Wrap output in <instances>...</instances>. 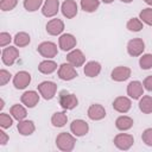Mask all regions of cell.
Masks as SVG:
<instances>
[{
  "mask_svg": "<svg viewBox=\"0 0 152 152\" xmlns=\"http://www.w3.org/2000/svg\"><path fill=\"white\" fill-rule=\"evenodd\" d=\"M4 106H5V102H4V100L1 99V100H0V109H2V108H4Z\"/></svg>",
  "mask_w": 152,
  "mask_h": 152,
  "instance_id": "60d3db41",
  "label": "cell"
},
{
  "mask_svg": "<svg viewBox=\"0 0 152 152\" xmlns=\"http://www.w3.org/2000/svg\"><path fill=\"white\" fill-rule=\"evenodd\" d=\"M134 144V138L131 134L127 133H119L114 137V145L121 150V151H127L129 150Z\"/></svg>",
  "mask_w": 152,
  "mask_h": 152,
  "instance_id": "277c9868",
  "label": "cell"
},
{
  "mask_svg": "<svg viewBox=\"0 0 152 152\" xmlns=\"http://www.w3.org/2000/svg\"><path fill=\"white\" fill-rule=\"evenodd\" d=\"M127 95L133 99L138 100L144 95V86L140 81H132L127 86Z\"/></svg>",
  "mask_w": 152,
  "mask_h": 152,
  "instance_id": "4fadbf2b",
  "label": "cell"
},
{
  "mask_svg": "<svg viewBox=\"0 0 152 152\" xmlns=\"http://www.w3.org/2000/svg\"><path fill=\"white\" fill-rule=\"evenodd\" d=\"M120 1H122V2H125V4H129V2H132L133 0H120Z\"/></svg>",
  "mask_w": 152,
  "mask_h": 152,
  "instance_id": "ee69618b",
  "label": "cell"
},
{
  "mask_svg": "<svg viewBox=\"0 0 152 152\" xmlns=\"http://www.w3.org/2000/svg\"><path fill=\"white\" fill-rule=\"evenodd\" d=\"M12 118L6 113H1L0 114V126H1V128H4V129L10 128L12 126V124H13V119Z\"/></svg>",
  "mask_w": 152,
  "mask_h": 152,
  "instance_id": "836d02e7",
  "label": "cell"
},
{
  "mask_svg": "<svg viewBox=\"0 0 152 152\" xmlns=\"http://www.w3.org/2000/svg\"><path fill=\"white\" fill-rule=\"evenodd\" d=\"M38 91L45 100H51L55 97L57 91V84L52 81H44L38 84Z\"/></svg>",
  "mask_w": 152,
  "mask_h": 152,
  "instance_id": "3957f363",
  "label": "cell"
},
{
  "mask_svg": "<svg viewBox=\"0 0 152 152\" xmlns=\"http://www.w3.org/2000/svg\"><path fill=\"white\" fill-rule=\"evenodd\" d=\"M88 118L90 120H94V121H99V120H102L104 116H106V109L102 104H99V103H94L91 104L89 108H88Z\"/></svg>",
  "mask_w": 152,
  "mask_h": 152,
  "instance_id": "ac0fdd59",
  "label": "cell"
},
{
  "mask_svg": "<svg viewBox=\"0 0 152 152\" xmlns=\"http://www.w3.org/2000/svg\"><path fill=\"white\" fill-rule=\"evenodd\" d=\"M19 57V50L15 48V46H8V48H5L2 50V53H1V59H2V63L5 65H13L14 62L18 59Z\"/></svg>",
  "mask_w": 152,
  "mask_h": 152,
  "instance_id": "52a82bcc",
  "label": "cell"
},
{
  "mask_svg": "<svg viewBox=\"0 0 152 152\" xmlns=\"http://www.w3.org/2000/svg\"><path fill=\"white\" fill-rule=\"evenodd\" d=\"M139 65L144 70H148L152 68V53H145L139 59Z\"/></svg>",
  "mask_w": 152,
  "mask_h": 152,
  "instance_id": "4dcf8cb0",
  "label": "cell"
},
{
  "mask_svg": "<svg viewBox=\"0 0 152 152\" xmlns=\"http://www.w3.org/2000/svg\"><path fill=\"white\" fill-rule=\"evenodd\" d=\"M83 72L88 77H96L101 72V64L96 61H90V62L86 63V65L83 68Z\"/></svg>",
  "mask_w": 152,
  "mask_h": 152,
  "instance_id": "44dd1931",
  "label": "cell"
},
{
  "mask_svg": "<svg viewBox=\"0 0 152 152\" xmlns=\"http://www.w3.org/2000/svg\"><path fill=\"white\" fill-rule=\"evenodd\" d=\"M58 101H59V104L63 109L65 110H71L74 109L75 107H77L78 104V99L75 94H71V93H68L66 90H62L58 95Z\"/></svg>",
  "mask_w": 152,
  "mask_h": 152,
  "instance_id": "7a4b0ae2",
  "label": "cell"
},
{
  "mask_svg": "<svg viewBox=\"0 0 152 152\" xmlns=\"http://www.w3.org/2000/svg\"><path fill=\"white\" fill-rule=\"evenodd\" d=\"M141 139L145 142V145L152 147V128H146L141 134Z\"/></svg>",
  "mask_w": 152,
  "mask_h": 152,
  "instance_id": "d590c367",
  "label": "cell"
},
{
  "mask_svg": "<svg viewBox=\"0 0 152 152\" xmlns=\"http://www.w3.org/2000/svg\"><path fill=\"white\" fill-rule=\"evenodd\" d=\"M133 119L127 115H121L115 120V127L119 131H127L133 126Z\"/></svg>",
  "mask_w": 152,
  "mask_h": 152,
  "instance_id": "603a6c76",
  "label": "cell"
},
{
  "mask_svg": "<svg viewBox=\"0 0 152 152\" xmlns=\"http://www.w3.org/2000/svg\"><path fill=\"white\" fill-rule=\"evenodd\" d=\"M17 128L21 135H31L34 132L36 126H34V122L32 120H25L24 119V120L19 121Z\"/></svg>",
  "mask_w": 152,
  "mask_h": 152,
  "instance_id": "7402d4cb",
  "label": "cell"
},
{
  "mask_svg": "<svg viewBox=\"0 0 152 152\" xmlns=\"http://www.w3.org/2000/svg\"><path fill=\"white\" fill-rule=\"evenodd\" d=\"M66 61L70 63L72 66H82L86 62V56L80 49H72L68 55H66Z\"/></svg>",
  "mask_w": 152,
  "mask_h": 152,
  "instance_id": "30bf717a",
  "label": "cell"
},
{
  "mask_svg": "<svg viewBox=\"0 0 152 152\" xmlns=\"http://www.w3.org/2000/svg\"><path fill=\"white\" fill-rule=\"evenodd\" d=\"M70 131L76 137H83L89 131V125L81 119H76L70 124Z\"/></svg>",
  "mask_w": 152,
  "mask_h": 152,
  "instance_id": "7c38bea8",
  "label": "cell"
},
{
  "mask_svg": "<svg viewBox=\"0 0 152 152\" xmlns=\"http://www.w3.org/2000/svg\"><path fill=\"white\" fill-rule=\"evenodd\" d=\"M11 40H12V37L8 32H1L0 33V46L1 48L8 45L11 43Z\"/></svg>",
  "mask_w": 152,
  "mask_h": 152,
  "instance_id": "74e56055",
  "label": "cell"
},
{
  "mask_svg": "<svg viewBox=\"0 0 152 152\" xmlns=\"http://www.w3.org/2000/svg\"><path fill=\"white\" fill-rule=\"evenodd\" d=\"M100 6V0H81V8L84 12L93 13Z\"/></svg>",
  "mask_w": 152,
  "mask_h": 152,
  "instance_id": "f1b7e54d",
  "label": "cell"
},
{
  "mask_svg": "<svg viewBox=\"0 0 152 152\" xmlns=\"http://www.w3.org/2000/svg\"><path fill=\"white\" fill-rule=\"evenodd\" d=\"M144 1H145V2L147 4V5H150V6H152V0H144Z\"/></svg>",
  "mask_w": 152,
  "mask_h": 152,
  "instance_id": "7bdbcfd3",
  "label": "cell"
},
{
  "mask_svg": "<svg viewBox=\"0 0 152 152\" xmlns=\"http://www.w3.org/2000/svg\"><path fill=\"white\" fill-rule=\"evenodd\" d=\"M11 74L10 71H7L6 69H1L0 70V86H5L7 82H10L11 80Z\"/></svg>",
  "mask_w": 152,
  "mask_h": 152,
  "instance_id": "8d00e7d4",
  "label": "cell"
},
{
  "mask_svg": "<svg viewBox=\"0 0 152 152\" xmlns=\"http://www.w3.org/2000/svg\"><path fill=\"white\" fill-rule=\"evenodd\" d=\"M59 11V1L58 0H45L43 7H42V13L46 18L55 17Z\"/></svg>",
  "mask_w": 152,
  "mask_h": 152,
  "instance_id": "2e32d148",
  "label": "cell"
},
{
  "mask_svg": "<svg viewBox=\"0 0 152 152\" xmlns=\"http://www.w3.org/2000/svg\"><path fill=\"white\" fill-rule=\"evenodd\" d=\"M101 1H103L104 4H112L114 0H101Z\"/></svg>",
  "mask_w": 152,
  "mask_h": 152,
  "instance_id": "b9f144b4",
  "label": "cell"
},
{
  "mask_svg": "<svg viewBox=\"0 0 152 152\" xmlns=\"http://www.w3.org/2000/svg\"><path fill=\"white\" fill-rule=\"evenodd\" d=\"M62 14L66 18V19H72L74 17H76L78 7L75 0H64L61 7Z\"/></svg>",
  "mask_w": 152,
  "mask_h": 152,
  "instance_id": "5bb4252c",
  "label": "cell"
},
{
  "mask_svg": "<svg viewBox=\"0 0 152 152\" xmlns=\"http://www.w3.org/2000/svg\"><path fill=\"white\" fill-rule=\"evenodd\" d=\"M131 72H132V71H131V69H129L128 66H122V65H120V66H116V68H114V69L112 70L110 77H112V80L115 81V82H124V81H126V80L129 78Z\"/></svg>",
  "mask_w": 152,
  "mask_h": 152,
  "instance_id": "9a60e30c",
  "label": "cell"
},
{
  "mask_svg": "<svg viewBox=\"0 0 152 152\" xmlns=\"http://www.w3.org/2000/svg\"><path fill=\"white\" fill-rule=\"evenodd\" d=\"M76 144V138L66 132H62L57 135L56 138V146L58 150L63 151V152H70L74 150Z\"/></svg>",
  "mask_w": 152,
  "mask_h": 152,
  "instance_id": "6da1fadb",
  "label": "cell"
},
{
  "mask_svg": "<svg viewBox=\"0 0 152 152\" xmlns=\"http://www.w3.org/2000/svg\"><path fill=\"white\" fill-rule=\"evenodd\" d=\"M139 109L144 114H150L152 113V97L148 95L141 96L139 101Z\"/></svg>",
  "mask_w": 152,
  "mask_h": 152,
  "instance_id": "4316f807",
  "label": "cell"
},
{
  "mask_svg": "<svg viewBox=\"0 0 152 152\" xmlns=\"http://www.w3.org/2000/svg\"><path fill=\"white\" fill-rule=\"evenodd\" d=\"M31 83V75L27 71H18L13 77V86L15 89H25Z\"/></svg>",
  "mask_w": 152,
  "mask_h": 152,
  "instance_id": "9c48e42d",
  "label": "cell"
},
{
  "mask_svg": "<svg viewBox=\"0 0 152 152\" xmlns=\"http://www.w3.org/2000/svg\"><path fill=\"white\" fill-rule=\"evenodd\" d=\"M58 77L63 81H71L77 76V71L75 66H72L70 63H63L58 68Z\"/></svg>",
  "mask_w": 152,
  "mask_h": 152,
  "instance_id": "ba28073f",
  "label": "cell"
},
{
  "mask_svg": "<svg viewBox=\"0 0 152 152\" xmlns=\"http://www.w3.org/2000/svg\"><path fill=\"white\" fill-rule=\"evenodd\" d=\"M126 27H127L129 31H132V32H139V31L142 30L144 26H142V21H141L139 18H131V19L127 21Z\"/></svg>",
  "mask_w": 152,
  "mask_h": 152,
  "instance_id": "f546056e",
  "label": "cell"
},
{
  "mask_svg": "<svg viewBox=\"0 0 152 152\" xmlns=\"http://www.w3.org/2000/svg\"><path fill=\"white\" fill-rule=\"evenodd\" d=\"M63 30H64V23L58 18L51 19L46 24V32L50 36H58L63 32Z\"/></svg>",
  "mask_w": 152,
  "mask_h": 152,
  "instance_id": "d6986e66",
  "label": "cell"
},
{
  "mask_svg": "<svg viewBox=\"0 0 152 152\" xmlns=\"http://www.w3.org/2000/svg\"><path fill=\"white\" fill-rule=\"evenodd\" d=\"M68 122V115L65 112H56L51 116V124L55 127H63Z\"/></svg>",
  "mask_w": 152,
  "mask_h": 152,
  "instance_id": "484cf974",
  "label": "cell"
},
{
  "mask_svg": "<svg viewBox=\"0 0 152 152\" xmlns=\"http://www.w3.org/2000/svg\"><path fill=\"white\" fill-rule=\"evenodd\" d=\"M76 44L77 40L71 33H63L58 39V45L63 51H71L76 46Z\"/></svg>",
  "mask_w": 152,
  "mask_h": 152,
  "instance_id": "8fae6325",
  "label": "cell"
},
{
  "mask_svg": "<svg viewBox=\"0 0 152 152\" xmlns=\"http://www.w3.org/2000/svg\"><path fill=\"white\" fill-rule=\"evenodd\" d=\"M38 52L40 56L45 57L46 59H50V58H53L57 52H58V49H57V45L53 43V42H43L38 45L37 48Z\"/></svg>",
  "mask_w": 152,
  "mask_h": 152,
  "instance_id": "5b68a950",
  "label": "cell"
},
{
  "mask_svg": "<svg viewBox=\"0 0 152 152\" xmlns=\"http://www.w3.org/2000/svg\"><path fill=\"white\" fill-rule=\"evenodd\" d=\"M43 4V0H24V7L27 12L37 11Z\"/></svg>",
  "mask_w": 152,
  "mask_h": 152,
  "instance_id": "1f68e13d",
  "label": "cell"
},
{
  "mask_svg": "<svg viewBox=\"0 0 152 152\" xmlns=\"http://www.w3.org/2000/svg\"><path fill=\"white\" fill-rule=\"evenodd\" d=\"M142 86H144V88H145L146 90L152 91V75H151V76H147V77L144 80Z\"/></svg>",
  "mask_w": 152,
  "mask_h": 152,
  "instance_id": "f35d334b",
  "label": "cell"
},
{
  "mask_svg": "<svg viewBox=\"0 0 152 152\" xmlns=\"http://www.w3.org/2000/svg\"><path fill=\"white\" fill-rule=\"evenodd\" d=\"M145 50V43L141 38H133L127 43V52L132 57H138L142 55Z\"/></svg>",
  "mask_w": 152,
  "mask_h": 152,
  "instance_id": "8992f818",
  "label": "cell"
},
{
  "mask_svg": "<svg viewBox=\"0 0 152 152\" xmlns=\"http://www.w3.org/2000/svg\"><path fill=\"white\" fill-rule=\"evenodd\" d=\"M8 139L10 137L7 135V133L4 129H1L0 131V145H6L8 142Z\"/></svg>",
  "mask_w": 152,
  "mask_h": 152,
  "instance_id": "ab89813d",
  "label": "cell"
},
{
  "mask_svg": "<svg viewBox=\"0 0 152 152\" xmlns=\"http://www.w3.org/2000/svg\"><path fill=\"white\" fill-rule=\"evenodd\" d=\"M10 113H11V115L13 116V119H15V120H18V121L24 120V119L26 118V115H27L26 108H25L23 104H18V103H17V104H13V106L11 107Z\"/></svg>",
  "mask_w": 152,
  "mask_h": 152,
  "instance_id": "d4e9b609",
  "label": "cell"
},
{
  "mask_svg": "<svg viewBox=\"0 0 152 152\" xmlns=\"http://www.w3.org/2000/svg\"><path fill=\"white\" fill-rule=\"evenodd\" d=\"M38 70L42 74H45V75L52 74L53 71L57 70V63L55 61H51V59H45V61H43V62L39 63Z\"/></svg>",
  "mask_w": 152,
  "mask_h": 152,
  "instance_id": "cb8c5ba5",
  "label": "cell"
},
{
  "mask_svg": "<svg viewBox=\"0 0 152 152\" xmlns=\"http://www.w3.org/2000/svg\"><path fill=\"white\" fill-rule=\"evenodd\" d=\"M139 19L146 25L152 26V8H144L139 13Z\"/></svg>",
  "mask_w": 152,
  "mask_h": 152,
  "instance_id": "d6a6232c",
  "label": "cell"
},
{
  "mask_svg": "<svg viewBox=\"0 0 152 152\" xmlns=\"http://www.w3.org/2000/svg\"><path fill=\"white\" fill-rule=\"evenodd\" d=\"M18 4V0H1L0 1V8L1 11H12Z\"/></svg>",
  "mask_w": 152,
  "mask_h": 152,
  "instance_id": "e575fe53",
  "label": "cell"
},
{
  "mask_svg": "<svg viewBox=\"0 0 152 152\" xmlns=\"http://www.w3.org/2000/svg\"><path fill=\"white\" fill-rule=\"evenodd\" d=\"M13 40H14L15 46L24 48V46H26V45H28V44H30L31 38H30V34H28V33H26V32H18V33L14 36Z\"/></svg>",
  "mask_w": 152,
  "mask_h": 152,
  "instance_id": "83f0119b",
  "label": "cell"
},
{
  "mask_svg": "<svg viewBox=\"0 0 152 152\" xmlns=\"http://www.w3.org/2000/svg\"><path fill=\"white\" fill-rule=\"evenodd\" d=\"M20 100H21V103L25 104L27 108H33L39 102V95L34 90H27L21 95Z\"/></svg>",
  "mask_w": 152,
  "mask_h": 152,
  "instance_id": "ffe728a7",
  "label": "cell"
},
{
  "mask_svg": "<svg viewBox=\"0 0 152 152\" xmlns=\"http://www.w3.org/2000/svg\"><path fill=\"white\" fill-rule=\"evenodd\" d=\"M132 107V101L127 96H118L113 101V108L119 113H127Z\"/></svg>",
  "mask_w": 152,
  "mask_h": 152,
  "instance_id": "e0dca14e",
  "label": "cell"
}]
</instances>
